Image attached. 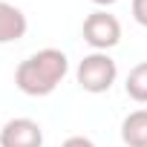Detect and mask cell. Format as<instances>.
Segmentation results:
<instances>
[{
    "label": "cell",
    "mask_w": 147,
    "mask_h": 147,
    "mask_svg": "<svg viewBox=\"0 0 147 147\" xmlns=\"http://www.w3.org/2000/svg\"><path fill=\"white\" fill-rule=\"evenodd\" d=\"M66 72H69L66 52L55 49V46H46V49H38L26 61L18 63V69H15V87L23 95L43 98V95H52L61 87V81L66 78Z\"/></svg>",
    "instance_id": "1"
},
{
    "label": "cell",
    "mask_w": 147,
    "mask_h": 147,
    "mask_svg": "<svg viewBox=\"0 0 147 147\" xmlns=\"http://www.w3.org/2000/svg\"><path fill=\"white\" fill-rule=\"evenodd\" d=\"M115 78H118V63L110 58V52H90L81 58V63L75 69L78 87L84 92H92V95L110 92Z\"/></svg>",
    "instance_id": "2"
},
{
    "label": "cell",
    "mask_w": 147,
    "mask_h": 147,
    "mask_svg": "<svg viewBox=\"0 0 147 147\" xmlns=\"http://www.w3.org/2000/svg\"><path fill=\"white\" fill-rule=\"evenodd\" d=\"M81 35L92 46V52H107V49H113V46L121 43V23L107 9H95L92 15H87Z\"/></svg>",
    "instance_id": "3"
},
{
    "label": "cell",
    "mask_w": 147,
    "mask_h": 147,
    "mask_svg": "<svg viewBox=\"0 0 147 147\" xmlns=\"http://www.w3.org/2000/svg\"><path fill=\"white\" fill-rule=\"evenodd\" d=\"M0 147H43V127L35 118H9L0 127Z\"/></svg>",
    "instance_id": "4"
},
{
    "label": "cell",
    "mask_w": 147,
    "mask_h": 147,
    "mask_svg": "<svg viewBox=\"0 0 147 147\" xmlns=\"http://www.w3.org/2000/svg\"><path fill=\"white\" fill-rule=\"evenodd\" d=\"M26 29H29V20H26L23 9L9 3V0H0V46L20 40L26 35Z\"/></svg>",
    "instance_id": "5"
},
{
    "label": "cell",
    "mask_w": 147,
    "mask_h": 147,
    "mask_svg": "<svg viewBox=\"0 0 147 147\" xmlns=\"http://www.w3.org/2000/svg\"><path fill=\"white\" fill-rule=\"evenodd\" d=\"M121 141L127 147H147V110H133L121 121Z\"/></svg>",
    "instance_id": "6"
},
{
    "label": "cell",
    "mask_w": 147,
    "mask_h": 147,
    "mask_svg": "<svg viewBox=\"0 0 147 147\" xmlns=\"http://www.w3.org/2000/svg\"><path fill=\"white\" fill-rule=\"evenodd\" d=\"M124 92H127V98H133V101H138V104H147V61L136 63V66L127 72Z\"/></svg>",
    "instance_id": "7"
},
{
    "label": "cell",
    "mask_w": 147,
    "mask_h": 147,
    "mask_svg": "<svg viewBox=\"0 0 147 147\" xmlns=\"http://www.w3.org/2000/svg\"><path fill=\"white\" fill-rule=\"evenodd\" d=\"M133 18L138 26L147 29V0H133Z\"/></svg>",
    "instance_id": "8"
},
{
    "label": "cell",
    "mask_w": 147,
    "mask_h": 147,
    "mask_svg": "<svg viewBox=\"0 0 147 147\" xmlns=\"http://www.w3.org/2000/svg\"><path fill=\"white\" fill-rule=\"evenodd\" d=\"M61 147H95V144H92V138H87V136H69Z\"/></svg>",
    "instance_id": "9"
},
{
    "label": "cell",
    "mask_w": 147,
    "mask_h": 147,
    "mask_svg": "<svg viewBox=\"0 0 147 147\" xmlns=\"http://www.w3.org/2000/svg\"><path fill=\"white\" fill-rule=\"evenodd\" d=\"M95 6H113V3H118V0H92Z\"/></svg>",
    "instance_id": "10"
}]
</instances>
